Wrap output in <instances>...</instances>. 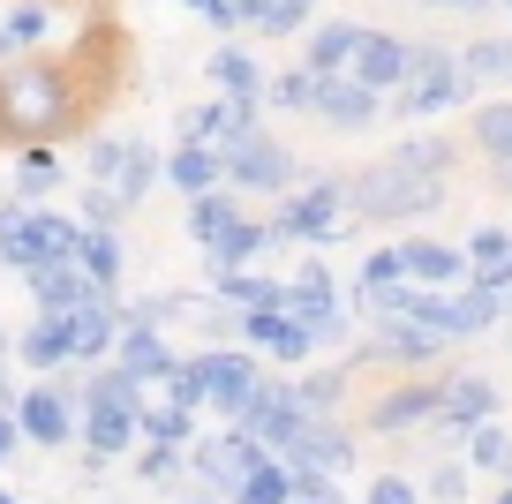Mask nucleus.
Here are the masks:
<instances>
[{
	"label": "nucleus",
	"instance_id": "c85d7f7f",
	"mask_svg": "<svg viewBox=\"0 0 512 504\" xmlns=\"http://www.w3.org/2000/svg\"><path fill=\"white\" fill-rule=\"evenodd\" d=\"M113 331H121V324H113V301H106V309H76V316H68V362H106Z\"/></svg>",
	"mask_w": 512,
	"mask_h": 504
},
{
	"label": "nucleus",
	"instance_id": "f8f14e48",
	"mask_svg": "<svg viewBox=\"0 0 512 504\" xmlns=\"http://www.w3.org/2000/svg\"><path fill=\"white\" fill-rule=\"evenodd\" d=\"M76 437L91 444V459H121L128 444L144 437V429H136V392H106V399H83V422H76Z\"/></svg>",
	"mask_w": 512,
	"mask_h": 504
},
{
	"label": "nucleus",
	"instance_id": "4c0bfd02",
	"mask_svg": "<svg viewBox=\"0 0 512 504\" xmlns=\"http://www.w3.org/2000/svg\"><path fill=\"white\" fill-rule=\"evenodd\" d=\"M460 68H467V83H512V38H475V46H460Z\"/></svg>",
	"mask_w": 512,
	"mask_h": 504
},
{
	"label": "nucleus",
	"instance_id": "ddd939ff",
	"mask_svg": "<svg viewBox=\"0 0 512 504\" xmlns=\"http://www.w3.org/2000/svg\"><path fill=\"white\" fill-rule=\"evenodd\" d=\"M482 414H497V384H490V377L460 369V377L437 384V414H430V422H437V437H445V444H460L467 429L482 422Z\"/></svg>",
	"mask_w": 512,
	"mask_h": 504
},
{
	"label": "nucleus",
	"instance_id": "1a4fd4ad",
	"mask_svg": "<svg viewBox=\"0 0 512 504\" xmlns=\"http://www.w3.org/2000/svg\"><path fill=\"white\" fill-rule=\"evenodd\" d=\"M226 422H241L264 452H279V444L294 437V422H302V399H294V384H279V377H256L249 384V399H241Z\"/></svg>",
	"mask_w": 512,
	"mask_h": 504
},
{
	"label": "nucleus",
	"instance_id": "69168bd1",
	"mask_svg": "<svg viewBox=\"0 0 512 504\" xmlns=\"http://www.w3.org/2000/svg\"><path fill=\"white\" fill-rule=\"evenodd\" d=\"M0 504H16V497H8V489H0Z\"/></svg>",
	"mask_w": 512,
	"mask_h": 504
},
{
	"label": "nucleus",
	"instance_id": "cd10ccee",
	"mask_svg": "<svg viewBox=\"0 0 512 504\" xmlns=\"http://www.w3.org/2000/svg\"><path fill=\"white\" fill-rule=\"evenodd\" d=\"M16 354H23L31 369H76V362H68V316L38 309V324H31V331L16 339Z\"/></svg>",
	"mask_w": 512,
	"mask_h": 504
},
{
	"label": "nucleus",
	"instance_id": "423d86ee",
	"mask_svg": "<svg viewBox=\"0 0 512 504\" xmlns=\"http://www.w3.org/2000/svg\"><path fill=\"white\" fill-rule=\"evenodd\" d=\"M83 174H91L98 189H113L121 204H136V196L159 181V151H151L144 136H98L91 151H83Z\"/></svg>",
	"mask_w": 512,
	"mask_h": 504
},
{
	"label": "nucleus",
	"instance_id": "b1692460",
	"mask_svg": "<svg viewBox=\"0 0 512 504\" xmlns=\"http://www.w3.org/2000/svg\"><path fill=\"white\" fill-rule=\"evenodd\" d=\"M452 324H460V339H475V331L505 324V286H490V279H460V286H452Z\"/></svg>",
	"mask_w": 512,
	"mask_h": 504
},
{
	"label": "nucleus",
	"instance_id": "4468645a",
	"mask_svg": "<svg viewBox=\"0 0 512 504\" xmlns=\"http://www.w3.org/2000/svg\"><path fill=\"white\" fill-rule=\"evenodd\" d=\"M226 181H234V189H264V196H279V189H294V151H287V143H272L264 128H256L241 151H226Z\"/></svg>",
	"mask_w": 512,
	"mask_h": 504
},
{
	"label": "nucleus",
	"instance_id": "4d7b16f0",
	"mask_svg": "<svg viewBox=\"0 0 512 504\" xmlns=\"http://www.w3.org/2000/svg\"><path fill=\"white\" fill-rule=\"evenodd\" d=\"M0 399H8V331H0ZM16 407V399H8Z\"/></svg>",
	"mask_w": 512,
	"mask_h": 504
},
{
	"label": "nucleus",
	"instance_id": "473e14b6",
	"mask_svg": "<svg viewBox=\"0 0 512 504\" xmlns=\"http://www.w3.org/2000/svg\"><path fill=\"white\" fill-rule=\"evenodd\" d=\"M287 497H294V467H287V459H272V452H264V459L249 467V482H241L226 504H287Z\"/></svg>",
	"mask_w": 512,
	"mask_h": 504
},
{
	"label": "nucleus",
	"instance_id": "412c9836",
	"mask_svg": "<svg viewBox=\"0 0 512 504\" xmlns=\"http://www.w3.org/2000/svg\"><path fill=\"white\" fill-rule=\"evenodd\" d=\"M445 347H452V339H437V331L392 316V324H369V347H362V354H392V362H437Z\"/></svg>",
	"mask_w": 512,
	"mask_h": 504
},
{
	"label": "nucleus",
	"instance_id": "5fc2aeb1",
	"mask_svg": "<svg viewBox=\"0 0 512 504\" xmlns=\"http://www.w3.org/2000/svg\"><path fill=\"white\" fill-rule=\"evenodd\" d=\"M204 23H211V31H241V23H249V8H241V0H211Z\"/></svg>",
	"mask_w": 512,
	"mask_h": 504
},
{
	"label": "nucleus",
	"instance_id": "de8ad7c7",
	"mask_svg": "<svg viewBox=\"0 0 512 504\" xmlns=\"http://www.w3.org/2000/svg\"><path fill=\"white\" fill-rule=\"evenodd\" d=\"M287 504H347V489H339V474H302L294 467V497Z\"/></svg>",
	"mask_w": 512,
	"mask_h": 504
},
{
	"label": "nucleus",
	"instance_id": "5701e85b",
	"mask_svg": "<svg viewBox=\"0 0 512 504\" xmlns=\"http://www.w3.org/2000/svg\"><path fill=\"white\" fill-rule=\"evenodd\" d=\"M204 68H211V83H219V98H256V106H264V83L272 76H264V61H256L249 46H219Z\"/></svg>",
	"mask_w": 512,
	"mask_h": 504
},
{
	"label": "nucleus",
	"instance_id": "e2e57ef3",
	"mask_svg": "<svg viewBox=\"0 0 512 504\" xmlns=\"http://www.w3.org/2000/svg\"><path fill=\"white\" fill-rule=\"evenodd\" d=\"M505 474H512V444H505Z\"/></svg>",
	"mask_w": 512,
	"mask_h": 504
},
{
	"label": "nucleus",
	"instance_id": "bb28decb",
	"mask_svg": "<svg viewBox=\"0 0 512 504\" xmlns=\"http://www.w3.org/2000/svg\"><path fill=\"white\" fill-rule=\"evenodd\" d=\"M31 264H46L38 241H31V204L8 196V204H0V271H31Z\"/></svg>",
	"mask_w": 512,
	"mask_h": 504
},
{
	"label": "nucleus",
	"instance_id": "c756f323",
	"mask_svg": "<svg viewBox=\"0 0 512 504\" xmlns=\"http://www.w3.org/2000/svg\"><path fill=\"white\" fill-rule=\"evenodd\" d=\"M256 113H264V106H256V98H211V151H241V143H249L256 136Z\"/></svg>",
	"mask_w": 512,
	"mask_h": 504
},
{
	"label": "nucleus",
	"instance_id": "2f4dec72",
	"mask_svg": "<svg viewBox=\"0 0 512 504\" xmlns=\"http://www.w3.org/2000/svg\"><path fill=\"white\" fill-rule=\"evenodd\" d=\"M354 38H362V23H317V31H309V61L302 68H317V76H347Z\"/></svg>",
	"mask_w": 512,
	"mask_h": 504
},
{
	"label": "nucleus",
	"instance_id": "72a5a7b5",
	"mask_svg": "<svg viewBox=\"0 0 512 504\" xmlns=\"http://www.w3.org/2000/svg\"><path fill=\"white\" fill-rule=\"evenodd\" d=\"M241 8H249L256 38H294V31H309V8H317V0H241Z\"/></svg>",
	"mask_w": 512,
	"mask_h": 504
},
{
	"label": "nucleus",
	"instance_id": "79ce46f5",
	"mask_svg": "<svg viewBox=\"0 0 512 504\" xmlns=\"http://www.w3.org/2000/svg\"><path fill=\"white\" fill-rule=\"evenodd\" d=\"M264 98L287 106V113H309V98H317V68H287V76H272V83H264Z\"/></svg>",
	"mask_w": 512,
	"mask_h": 504
},
{
	"label": "nucleus",
	"instance_id": "20e7f679",
	"mask_svg": "<svg viewBox=\"0 0 512 504\" xmlns=\"http://www.w3.org/2000/svg\"><path fill=\"white\" fill-rule=\"evenodd\" d=\"M467 91H475V83H467V68H460V46H407V76H400V91H392V106H400L407 121H430V113L460 106Z\"/></svg>",
	"mask_w": 512,
	"mask_h": 504
},
{
	"label": "nucleus",
	"instance_id": "864d4df0",
	"mask_svg": "<svg viewBox=\"0 0 512 504\" xmlns=\"http://www.w3.org/2000/svg\"><path fill=\"white\" fill-rule=\"evenodd\" d=\"M430 497L437 504H467V467H452V459H445V467H430Z\"/></svg>",
	"mask_w": 512,
	"mask_h": 504
},
{
	"label": "nucleus",
	"instance_id": "393cba45",
	"mask_svg": "<svg viewBox=\"0 0 512 504\" xmlns=\"http://www.w3.org/2000/svg\"><path fill=\"white\" fill-rule=\"evenodd\" d=\"M460 256H467V279L512 286V234H505V226H475V234L460 241Z\"/></svg>",
	"mask_w": 512,
	"mask_h": 504
},
{
	"label": "nucleus",
	"instance_id": "13d9d810",
	"mask_svg": "<svg viewBox=\"0 0 512 504\" xmlns=\"http://www.w3.org/2000/svg\"><path fill=\"white\" fill-rule=\"evenodd\" d=\"M422 8H460L467 16V8H490V0H422Z\"/></svg>",
	"mask_w": 512,
	"mask_h": 504
},
{
	"label": "nucleus",
	"instance_id": "680f3d73",
	"mask_svg": "<svg viewBox=\"0 0 512 504\" xmlns=\"http://www.w3.org/2000/svg\"><path fill=\"white\" fill-rule=\"evenodd\" d=\"M189 504H219V497H189Z\"/></svg>",
	"mask_w": 512,
	"mask_h": 504
},
{
	"label": "nucleus",
	"instance_id": "39448f33",
	"mask_svg": "<svg viewBox=\"0 0 512 504\" xmlns=\"http://www.w3.org/2000/svg\"><path fill=\"white\" fill-rule=\"evenodd\" d=\"M256 377H264V369H256V347H204V354H181L174 362V384L196 407H219V414H234Z\"/></svg>",
	"mask_w": 512,
	"mask_h": 504
},
{
	"label": "nucleus",
	"instance_id": "603ef678",
	"mask_svg": "<svg viewBox=\"0 0 512 504\" xmlns=\"http://www.w3.org/2000/svg\"><path fill=\"white\" fill-rule=\"evenodd\" d=\"M121 196H113V189H98V181H91V189H83V226H113V219H121Z\"/></svg>",
	"mask_w": 512,
	"mask_h": 504
},
{
	"label": "nucleus",
	"instance_id": "49530a36",
	"mask_svg": "<svg viewBox=\"0 0 512 504\" xmlns=\"http://www.w3.org/2000/svg\"><path fill=\"white\" fill-rule=\"evenodd\" d=\"M46 8H38V0H23V8H8V16H0V46H31V38H46Z\"/></svg>",
	"mask_w": 512,
	"mask_h": 504
},
{
	"label": "nucleus",
	"instance_id": "9d476101",
	"mask_svg": "<svg viewBox=\"0 0 512 504\" xmlns=\"http://www.w3.org/2000/svg\"><path fill=\"white\" fill-rule=\"evenodd\" d=\"M31 279V294H38V309H53V316H76V309H106V286L91 279V271L76 264V256H46V264H31L23 271Z\"/></svg>",
	"mask_w": 512,
	"mask_h": 504
},
{
	"label": "nucleus",
	"instance_id": "0eeeda50",
	"mask_svg": "<svg viewBox=\"0 0 512 504\" xmlns=\"http://www.w3.org/2000/svg\"><path fill=\"white\" fill-rule=\"evenodd\" d=\"M256 459H264V444H256L241 422H234V429H211V437L189 444V474H196L204 489H219V497H234V489L249 482Z\"/></svg>",
	"mask_w": 512,
	"mask_h": 504
},
{
	"label": "nucleus",
	"instance_id": "a18cd8bd",
	"mask_svg": "<svg viewBox=\"0 0 512 504\" xmlns=\"http://www.w3.org/2000/svg\"><path fill=\"white\" fill-rule=\"evenodd\" d=\"M189 294H136L128 309H113V324H174Z\"/></svg>",
	"mask_w": 512,
	"mask_h": 504
},
{
	"label": "nucleus",
	"instance_id": "f257e3e1",
	"mask_svg": "<svg viewBox=\"0 0 512 504\" xmlns=\"http://www.w3.org/2000/svg\"><path fill=\"white\" fill-rule=\"evenodd\" d=\"M76 128V83L61 61L0 68V143H53Z\"/></svg>",
	"mask_w": 512,
	"mask_h": 504
},
{
	"label": "nucleus",
	"instance_id": "3c124183",
	"mask_svg": "<svg viewBox=\"0 0 512 504\" xmlns=\"http://www.w3.org/2000/svg\"><path fill=\"white\" fill-rule=\"evenodd\" d=\"M400 279V249H369L362 256V279H354V294H362V286H392Z\"/></svg>",
	"mask_w": 512,
	"mask_h": 504
},
{
	"label": "nucleus",
	"instance_id": "c9c22d12",
	"mask_svg": "<svg viewBox=\"0 0 512 504\" xmlns=\"http://www.w3.org/2000/svg\"><path fill=\"white\" fill-rule=\"evenodd\" d=\"M53 189H61L53 151H46V143H23V158H16V196H23V204H46Z\"/></svg>",
	"mask_w": 512,
	"mask_h": 504
},
{
	"label": "nucleus",
	"instance_id": "58836bf2",
	"mask_svg": "<svg viewBox=\"0 0 512 504\" xmlns=\"http://www.w3.org/2000/svg\"><path fill=\"white\" fill-rule=\"evenodd\" d=\"M31 241H38V256H76L83 219H61V211H38L31 204Z\"/></svg>",
	"mask_w": 512,
	"mask_h": 504
},
{
	"label": "nucleus",
	"instance_id": "6ab92c4d",
	"mask_svg": "<svg viewBox=\"0 0 512 504\" xmlns=\"http://www.w3.org/2000/svg\"><path fill=\"white\" fill-rule=\"evenodd\" d=\"M437 414V384H400V392H384L377 407H369V437H407L415 422H430Z\"/></svg>",
	"mask_w": 512,
	"mask_h": 504
},
{
	"label": "nucleus",
	"instance_id": "a19ab883",
	"mask_svg": "<svg viewBox=\"0 0 512 504\" xmlns=\"http://www.w3.org/2000/svg\"><path fill=\"white\" fill-rule=\"evenodd\" d=\"M234 211H241V204H234V196H226V189H204V196H189V241H196V249H204V241L219 234V226L234 219Z\"/></svg>",
	"mask_w": 512,
	"mask_h": 504
},
{
	"label": "nucleus",
	"instance_id": "052dcab7",
	"mask_svg": "<svg viewBox=\"0 0 512 504\" xmlns=\"http://www.w3.org/2000/svg\"><path fill=\"white\" fill-rule=\"evenodd\" d=\"M181 8H196V16H204V8H211V0H181Z\"/></svg>",
	"mask_w": 512,
	"mask_h": 504
},
{
	"label": "nucleus",
	"instance_id": "f3484780",
	"mask_svg": "<svg viewBox=\"0 0 512 504\" xmlns=\"http://www.w3.org/2000/svg\"><path fill=\"white\" fill-rule=\"evenodd\" d=\"M264 249H272V226H264V219H249V211H234V219H226L219 234L204 241L211 271H241V264H256Z\"/></svg>",
	"mask_w": 512,
	"mask_h": 504
},
{
	"label": "nucleus",
	"instance_id": "c03bdc74",
	"mask_svg": "<svg viewBox=\"0 0 512 504\" xmlns=\"http://www.w3.org/2000/svg\"><path fill=\"white\" fill-rule=\"evenodd\" d=\"M181 452H189V444H151L144 437V452H136V482H174V474L189 467Z\"/></svg>",
	"mask_w": 512,
	"mask_h": 504
},
{
	"label": "nucleus",
	"instance_id": "6e6552de",
	"mask_svg": "<svg viewBox=\"0 0 512 504\" xmlns=\"http://www.w3.org/2000/svg\"><path fill=\"white\" fill-rule=\"evenodd\" d=\"M76 422H83L76 384H31V392H16V429L31 444H46V452L76 444Z\"/></svg>",
	"mask_w": 512,
	"mask_h": 504
},
{
	"label": "nucleus",
	"instance_id": "a211bd4d",
	"mask_svg": "<svg viewBox=\"0 0 512 504\" xmlns=\"http://www.w3.org/2000/svg\"><path fill=\"white\" fill-rule=\"evenodd\" d=\"M181 354L159 339V324H121L113 331V369H128V377H166Z\"/></svg>",
	"mask_w": 512,
	"mask_h": 504
},
{
	"label": "nucleus",
	"instance_id": "37998d69",
	"mask_svg": "<svg viewBox=\"0 0 512 504\" xmlns=\"http://www.w3.org/2000/svg\"><path fill=\"white\" fill-rule=\"evenodd\" d=\"M339 392H347V369H317V377L294 384V399H302V414H332Z\"/></svg>",
	"mask_w": 512,
	"mask_h": 504
},
{
	"label": "nucleus",
	"instance_id": "2eb2a0df",
	"mask_svg": "<svg viewBox=\"0 0 512 504\" xmlns=\"http://www.w3.org/2000/svg\"><path fill=\"white\" fill-rule=\"evenodd\" d=\"M309 113H317L324 128H369L384 113V91H369V83H354V76H317Z\"/></svg>",
	"mask_w": 512,
	"mask_h": 504
},
{
	"label": "nucleus",
	"instance_id": "bf43d9fd",
	"mask_svg": "<svg viewBox=\"0 0 512 504\" xmlns=\"http://www.w3.org/2000/svg\"><path fill=\"white\" fill-rule=\"evenodd\" d=\"M490 504H512V482H505V489H497V497H490Z\"/></svg>",
	"mask_w": 512,
	"mask_h": 504
},
{
	"label": "nucleus",
	"instance_id": "8fccbe9b",
	"mask_svg": "<svg viewBox=\"0 0 512 504\" xmlns=\"http://www.w3.org/2000/svg\"><path fill=\"white\" fill-rule=\"evenodd\" d=\"M362 504H422V489L407 474H369V497Z\"/></svg>",
	"mask_w": 512,
	"mask_h": 504
},
{
	"label": "nucleus",
	"instance_id": "ea45409f",
	"mask_svg": "<svg viewBox=\"0 0 512 504\" xmlns=\"http://www.w3.org/2000/svg\"><path fill=\"white\" fill-rule=\"evenodd\" d=\"M460 444H467V459H475L482 474H505V444H512V429H497V414H482V422L467 429Z\"/></svg>",
	"mask_w": 512,
	"mask_h": 504
},
{
	"label": "nucleus",
	"instance_id": "7c9ffc66",
	"mask_svg": "<svg viewBox=\"0 0 512 504\" xmlns=\"http://www.w3.org/2000/svg\"><path fill=\"white\" fill-rule=\"evenodd\" d=\"M76 264L91 271L98 286H121V264H128V249H121V234H113V226H83V241H76Z\"/></svg>",
	"mask_w": 512,
	"mask_h": 504
},
{
	"label": "nucleus",
	"instance_id": "dca6fc26",
	"mask_svg": "<svg viewBox=\"0 0 512 504\" xmlns=\"http://www.w3.org/2000/svg\"><path fill=\"white\" fill-rule=\"evenodd\" d=\"M347 76H354V83H369V91H400V76H407V38H392V31H362V38H354Z\"/></svg>",
	"mask_w": 512,
	"mask_h": 504
},
{
	"label": "nucleus",
	"instance_id": "4be33fe9",
	"mask_svg": "<svg viewBox=\"0 0 512 504\" xmlns=\"http://www.w3.org/2000/svg\"><path fill=\"white\" fill-rule=\"evenodd\" d=\"M400 279H415V286H460L467 279V256L445 249V241H400Z\"/></svg>",
	"mask_w": 512,
	"mask_h": 504
},
{
	"label": "nucleus",
	"instance_id": "aec40b11",
	"mask_svg": "<svg viewBox=\"0 0 512 504\" xmlns=\"http://www.w3.org/2000/svg\"><path fill=\"white\" fill-rule=\"evenodd\" d=\"M339 309V279L324 271V256H302V271L287 279V301H279V316H294V324H309V316Z\"/></svg>",
	"mask_w": 512,
	"mask_h": 504
},
{
	"label": "nucleus",
	"instance_id": "7ed1b4c3",
	"mask_svg": "<svg viewBox=\"0 0 512 504\" xmlns=\"http://www.w3.org/2000/svg\"><path fill=\"white\" fill-rule=\"evenodd\" d=\"M272 241H309V249H324V241H347L354 226V204H347V181H309V189H279V211L272 219Z\"/></svg>",
	"mask_w": 512,
	"mask_h": 504
},
{
	"label": "nucleus",
	"instance_id": "f03ea898",
	"mask_svg": "<svg viewBox=\"0 0 512 504\" xmlns=\"http://www.w3.org/2000/svg\"><path fill=\"white\" fill-rule=\"evenodd\" d=\"M347 204L362 226H407V219H430L437 204H445V174L437 166H422L415 151H392L377 158L369 174L347 181Z\"/></svg>",
	"mask_w": 512,
	"mask_h": 504
},
{
	"label": "nucleus",
	"instance_id": "338daca9",
	"mask_svg": "<svg viewBox=\"0 0 512 504\" xmlns=\"http://www.w3.org/2000/svg\"><path fill=\"white\" fill-rule=\"evenodd\" d=\"M0 53H8V46H0Z\"/></svg>",
	"mask_w": 512,
	"mask_h": 504
},
{
	"label": "nucleus",
	"instance_id": "9b49d317",
	"mask_svg": "<svg viewBox=\"0 0 512 504\" xmlns=\"http://www.w3.org/2000/svg\"><path fill=\"white\" fill-rule=\"evenodd\" d=\"M279 459H287V467H302V474H347V467H354V437L332 422V414H302V422H294V437L279 444Z\"/></svg>",
	"mask_w": 512,
	"mask_h": 504
},
{
	"label": "nucleus",
	"instance_id": "e433bc0d",
	"mask_svg": "<svg viewBox=\"0 0 512 504\" xmlns=\"http://www.w3.org/2000/svg\"><path fill=\"white\" fill-rule=\"evenodd\" d=\"M475 151L497 158V166H512V98H490V106L475 113Z\"/></svg>",
	"mask_w": 512,
	"mask_h": 504
},
{
	"label": "nucleus",
	"instance_id": "09e8293b",
	"mask_svg": "<svg viewBox=\"0 0 512 504\" xmlns=\"http://www.w3.org/2000/svg\"><path fill=\"white\" fill-rule=\"evenodd\" d=\"M264 354H272V362H309V354H317V339H309V324H294V316H287V324H279V339H272Z\"/></svg>",
	"mask_w": 512,
	"mask_h": 504
},
{
	"label": "nucleus",
	"instance_id": "a878e982",
	"mask_svg": "<svg viewBox=\"0 0 512 504\" xmlns=\"http://www.w3.org/2000/svg\"><path fill=\"white\" fill-rule=\"evenodd\" d=\"M166 181H174L181 196H204V189H226V158L211 151V143H181V151L166 158Z\"/></svg>",
	"mask_w": 512,
	"mask_h": 504
},
{
	"label": "nucleus",
	"instance_id": "f704fd0d",
	"mask_svg": "<svg viewBox=\"0 0 512 504\" xmlns=\"http://www.w3.org/2000/svg\"><path fill=\"white\" fill-rule=\"evenodd\" d=\"M219 294L234 301V309H279V301H287V286L264 279L256 264H241V271H219Z\"/></svg>",
	"mask_w": 512,
	"mask_h": 504
},
{
	"label": "nucleus",
	"instance_id": "6e6d98bb",
	"mask_svg": "<svg viewBox=\"0 0 512 504\" xmlns=\"http://www.w3.org/2000/svg\"><path fill=\"white\" fill-rule=\"evenodd\" d=\"M16 437H23V429H16V407H8V399H0V459L16 452Z\"/></svg>",
	"mask_w": 512,
	"mask_h": 504
},
{
	"label": "nucleus",
	"instance_id": "0e129e2a",
	"mask_svg": "<svg viewBox=\"0 0 512 504\" xmlns=\"http://www.w3.org/2000/svg\"><path fill=\"white\" fill-rule=\"evenodd\" d=\"M505 196H512V166H505Z\"/></svg>",
	"mask_w": 512,
	"mask_h": 504
}]
</instances>
